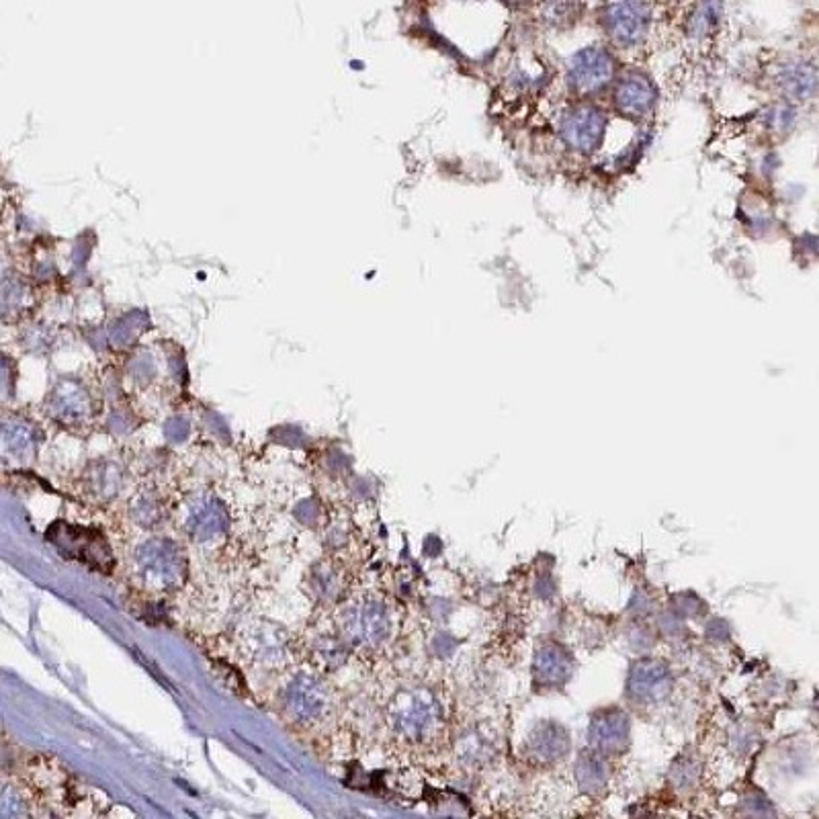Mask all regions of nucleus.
<instances>
[{"mask_svg":"<svg viewBox=\"0 0 819 819\" xmlns=\"http://www.w3.org/2000/svg\"><path fill=\"white\" fill-rule=\"evenodd\" d=\"M136 574L150 590H170L185 578L187 564L183 551L168 539H152L138 547L134 555Z\"/></svg>","mask_w":819,"mask_h":819,"instance_id":"1","label":"nucleus"},{"mask_svg":"<svg viewBox=\"0 0 819 819\" xmlns=\"http://www.w3.org/2000/svg\"><path fill=\"white\" fill-rule=\"evenodd\" d=\"M338 629L344 641L355 648H377L390 633V617L377 600H361L344 607L338 615Z\"/></svg>","mask_w":819,"mask_h":819,"instance_id":"2","label":"nucleus"},{"mask_svg":"<svg viewBox=\"0 0 819 819\" xmlns=\"http://www.w3.org/2000/svg\"><path fill=\"white\" fill-rule=\"evenodd\" d=\"M607 115L594 105H578L559 119V136L578 154H592L607 134Z\"/></svg>","mask_w":819,"mask_h":819,"instance_id":"3","label":"nucleus"},{"mask_svg":"<svg viewBox=\"0 0 819 819\" xmlns=\"http://www.w3.org/2000/svg\"><path fill=\"white\" fill-rule=\"evenodd\" d=\"M283 709L293 723L310 725L320 721L330 709L328 688L314 676H295L283 693Z\"/></svg>","mask_w":819,"mask_h":819,"instance_id":"4","label":"nucleus"},{"mask_svg":"<svg viewBox=\"0 0 819 819\" xmlns=\"http://www.w3.org/2000/svg\"><path fill=\"white\" fill-rule=\"evenodd\" d=\"M183 529L197 545H215L228 529V512L213 494L195 496L183 514Z\"/></svg>","mask_w":819,"mask_h":819,"instance_id":"5","label":"nucleus"},{"mask_svg":"<svg viewBox=\"0 0 819 819\" xmlns=\"http://www.w3.org/2000/svg\"><path fill=\"white\" fill-rule=\"evenodd\" d=\"M615 76L613 56L600 46L580 50L568 66V84L578 95H596Z\"/></svg>","mask_w":819,"mask_h":819,"instance_id":"6","label":"nucleus"},{"mask_svg":"<svg viewBox=\"0 0 819 819\" xmlns=\"http://www.w3.org/2000/svg\"><path fill=\"white\" fill-rule=\"evenodd\" d=\"M439 715L437 703L424 693H406L394 701L392 723L400 736L422 740Z\"/></svg>","mask_w":819,"mask_h":819,"instance_id":"7","label":"nucleus"},{"mask_svg":"<svg viewBox=\"0 0 819 819\" xmlns=\"http://www.w3.org/2000/svg\"><path fill=\"white\" fill-rule=\"evenodd\" d=\"M605 27L617 46H637L650 29V9L643 0H619L609 7Z\"/></svg>","mask_w":819,"mask_h":819,"instance_id":"8","label":"nucleus"},{"mask_svg":"<svg viewBox=\"0 0 819 819\" xmlns=\"http://www.w3.org/2000/svg\"><path fill=\"white\" fill-rule=\"evenodd\" d=\"M672 688L670 670L658 660H639L633 664L627 680V693L637 703H658L668 697Z\"/></svg>","mask_w":819,"mask_h":819,"instance_id":"9","label":"nucleus"},{"mask_svg":"<svg viewBox=\"0 0 819 819\" xmlns=\"http://www.w3.org/2000/svg\"><path fill=\"white\" fill-rule=\"evenodd\" d=\"M629 717L623 711L611 709L592 717L588 727V742L598 754H623L629 746Z\"/></svg>","mask_w":819,"mask_h":819,"instance_id":"10","label":"nucleus"},{"mask_svg":"<svg viewBox=\"0 0 819 819\" xmlns=\"http://www.w3.org/2000/svg\"><path fill=\"white\" fill-rule=\"evenodd\" d=\"M658 103V86L656 82L641 72H631L615 89V105L627 117H645L652 115Z\"/></svg>","mask_w":819,"mask_h":819,"instance_id":"11","label":"nucleus"},{"mask_svg":"<svg viewBox=\"0 0 819 819\" xmlns=\"http://www.w3.org/2000/svg\"><path fill=\"white\" fill-rule=\"evenodd\" d=\"M533 670L537 682L545 686H562L564 682L570 680L574 672V662L562 645L547 641L535 652Z\"/></svg>","mask_w":819,"mask_h":819,"instance_id":"12","label":"nucleus"},{"mask_svg":"<svg viewBox=\"0 0 819 819\" xmlns=\"http://www.w3.org/2000/svg\"><path fill=\"white\" fill-rule=\"evenodd\" d=\"M56 414L70 426H80L93 416V398L78 381L64 383L56 394Z\"/></svg>","mask_w":819,"mask_h":819,"instance_id":"13","label":"nucleus"},{"mask_svg":"<svg viewBox=\"0 0 819 819\" xmlns=\"http://www.w3.org/2000/svg\"><path fill=\"white\" fill-rule=\"evenodd\" d=\"M531 754L541 760V762H553L564 758L570 750V740L566 729L557 723H541L533 734H531V742H529Z\"/></svg>","mask_w":819,"mask_h":819,"instance_id":"14","label":"nucleus"},{"mask_svg":"<svg viewBox=\"0 0 819 819\" xmlns=\"http://www.w3.org/2000/svg\"><path fill=\"white\" fill-rule=\"evenodd\" d=\"M781 91L791 99H811L817 91V72L811 64H789L777 74Z\"/></svg>","mask_w":819,"mask_h":819,"instance_id":"15","label":"nucleus"},{"mask_svg":"<svg viewBox=\"0 0 819 819\" xmlns=\"http://www.w3.org/2000/svg\"><path fill=\"white\" fill-rule=\"evenodd\" d=\"M576 781L584 793L596 795L607 785V766L598 752L582 754L576 762Z\"/></svg>","mask_w":819,"mask_h":819,"instance_id":"16","label":"nucleus"},{"mask_svg":"<svg viewBox=\"0 0 819 819\" xmlns=\"http://www.w3.org/2000/svg\"><path fill=\"white\" fill-rule=\"evenodd\" d=\"M58 541H70V553L76 555L82 562H91L95 566H99V562H105L107 551L103 547V541L99 537H95L93 533L89 535V539L84 541V531L82 529H72V527H62V535L58 537Z\"/></svg>","mask_w":819,"mask_h":819,"instance_id":"17","label":"nucleus"},{"mask_svg":"<svg viewBox=\"0 0 819 819\" xmlns=\"http://www.w3.org/2000/svg\"><path fill=\"white\" fill-rule=\"evenodd\" d=\"M150 326V320L144 310H129L121 318L113 320V324L107 330V340L117 344V347H127L136 340L140 332H144Z\"/></svg>","mask_w":819,"mask_h":819,"instance_id":"18","label":"nucleus"},{"mask_svg":"<svg viewBox=\"0 0 819 819\" xmlns=\"http://www.w3.org/2000/svg\"><path fill=\"white\" fill-rule=\"evenodd\" d=\"M768 123L774 129H787L795 123V111L789 105H774L768 113Z\"/></svg>","mask_w":819,"mask_h":819,"instance_id":"19","label":"nucleus"},{"mask_svg":"<svg viewBox=\"0 0 819 819\" xmlns=\"http://www.w3.org/2000/svg\"><path fill=\"white\" fill-rule=\"evenodd\" d=\"M506 3H525V0H506Z\"/></svg>","mask_w":819,"mask_h":819,"instance_id":"20","label":"nucleus"}]
</instances>
